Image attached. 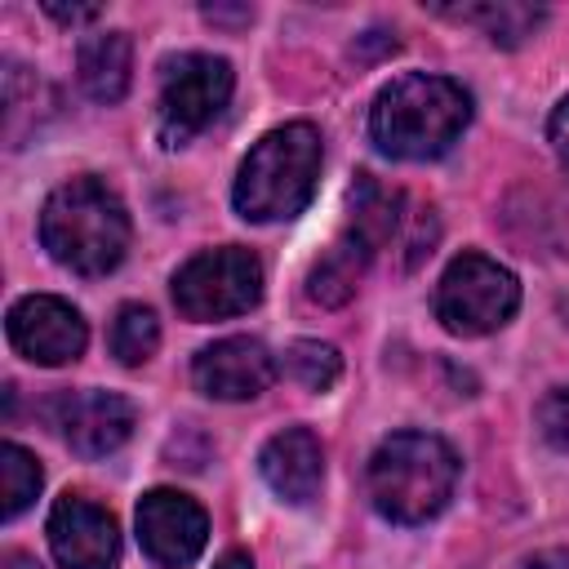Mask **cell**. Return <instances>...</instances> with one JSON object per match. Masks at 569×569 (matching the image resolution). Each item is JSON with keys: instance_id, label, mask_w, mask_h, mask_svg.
I'll list each match as a JSON object with an SVG mask.
<instances>
[{"instance_id": "13", "label": "cell", "mask_w": 569, "mask_h": 569, "mask_svg": "<svg viewBox=\"0 0 569 569\" xmlns=\"http://www.w3.org/2000/svg\"><path fill=\"white\" fill-rule=\"evenodd\" d=\"M258 476L267 480V489L289 502V507H307L320 485H325V449L316 440L311 427H284L276 431L262 449H258Z\"/></svg>"}, {"instance_id": "24", "label": "cell", "mask_w": 569, "mask_h": 569, "mask_svg": "<svg viewBox=\"0 0 569 569\" xmlns=\"http://www.w3.org/2000/svg\"><path fill=\"white\" fill-rule=\"evenodd\" d=\"M4 569H40V560L27 556V551H9V556H4Z\"/></svg>"}, {"instance_id": "9", "label": "cell", "mask_w": 569, "mask_h": 569, "mask_svg": "<svg viewBox=\"0 0 569 569\" xmlns=\"http://www.w3.org/2000/svg\"><path fill=\"white\" fill-rule=\"evenodd\" d=\"M138 547L160 569H187L209 542V516L204 507L182 489H147L133 511Z\"/></svg>"}, {"instance_id": "18", "label": "cell", "mask_w": 569, "mask_h": 569, "mask_svg": "<svg viewBox=\"0 0 569 569\" xmlns=\"http://www.w3.org/2000/svg\"><path fill=\"white\" fill-rule=\"evenodd\" d=\"M280 373L293 378L298 387L307 391H329L338 378H342V356L333 342H320V338H298L284 347L280 356Z\"/></svg>"}, {"instance_id": "20", "label": "cell", "mask_w": 569, "mask_h": 569, "mask_svg": "<svg viewBox=\"0 0 569 569\" xmlns=\"http://www.w3.org/2000/svg\"><path fill=\"white\" fill-rule=\"evenodd\" d=\"M547 142H551V151H556L560 173L569 178V93L556 102V111H551V120H547Z\"/></svg>"}, {"instance_id": "15", "label": "cell", "mask_w": 569, "mask_h": 569, "mask_svg": "<svg viewBox=\"0 0 569 569\" xmlns=\"http://www.w3.org/2000/svg\"><path fill=\"white\" fill-rule=\"evenodd\" d=\"M440 13L453 18V22L480 27L502 49L525 44L547 22V9H538V4H453V9H440Z\"/></svg>"}, {"instance_id": "12", "label": "cell", "mask_w": 569, "mask_h": 569, "mask_svg": "<svg viewBox=\"0 0 569 569\" xmlns=\"http://www.w3.org/2000/svg\"><path fill=\"white\" fill-rule=\"evenodd\" d=\"M280 373V360L258 338H218L196 351L191 382L209 400H258Z\"/></svg>"}, {"instance_id": "7", "label": "cell", "mask_w": 569, "mask_h": 569, "mask_svg": "<svg viewBox=\"0 0 569 569\" xmlns=\"http://www.w3.org/2000/svg\"><path fill=\"white\" fill-rule=\"evenodd\" d=\"M236 71L218 53H173L160 62V93H156V129L164 147H182L196 133H204L222 107L231 102Z\"/></svg>"}, {"instance_id": "16", "label": "cell", "mask_w": 569, "mask_h": 569, "mask_svg": "<svg viewBox=\"0 0 569 569\" xmlns=\"http://www.w3.org/2000/svg\"><path fill=\"white\" fill-rule=\"evenodd\" d=\"M107 347H111V356L124 369L147 365L156 356V347H160V320H156V311L142 307V302H124L116 311L111 329H107Z\"/></svg>"}, {"instance_id": "8", "label": "cell", "mask_w": 569, "mask_h": 569, "mask_svg": "<svg viewBox=\"0 0 569 569\" xmlns=\"http://www.w3.org/2000/svg\"><path fill=\"white\" fill-rule=\"evenodd\" d=\"M4 333H9V347L40 365V369H58V365H71L84 356V342H89V325L84 316L58 298V293H27L9 307L4 316Z\"/></svg>"}, {"instance_id": "5", "label": "cell", "mask_w": 569, "mask_h": 569, "mask_svg": "<svg viewBox=\"0 0 569 569\" xmlns=\"http://www.w3.org/2000/svg\"><path fill=\"white\" fill-rule=\"evenodd\" d=\"M431 311L453 338L498 333L520 311V280L498 258H489L480 249H462L440 271L436 293H431Z\"/></svg>"}, {"instance_id": "22", "label": "cell", "mask_w": 569, "mask_h": 569, "mask_svg": "<svg viewBox=\"0 0 569 569\" xmlns=\"http://www.w3.org/2000/svg\"><path fill=\"white\" fill-rule=\"evenodd\" d=\"M44 13H49V18H58V22H67V27H76V22H93L102 9H98V4H93V9H76V4H71V9H62V4H44Z\"/></svg>"}, {"instance_id": "3", "label": "cell", "mask_w": 569, "mask_h": 569, "mask_svg": "<svg viewBox=\"0 0 569 569\" xmlns=\"http://www.w3.org/2000/svg\"><path fill=\"white\" fill-rule=\"evenodd\" d=\"M458 476H462V462L445 436L391 431L373 445L365 462V493L382 520L427 525L449 507Z\"/></svg>"}, {"instance_id": "19", "label": "cell", "mask_w": 569, "mask_h": 569, "mask_svg": "<svg viewBox=\"0 0 569 569\" xmlns=\"http://www.w3.org/2000/svg\"><path fill=\"white\" fill-rule=\"evenodd\" d=\"M533 418H538V431H542V440H547L551 449L569 453V382L551 387V391L538 400Z\"/></svg>"}, {"instance_id": "4", "label": "cell", "mask_w": 569, "mask_h": 569, "mask_svg": "<svg viewBox=\"0 0 569 569\" xmlns=\"http://www.w3.org/2000/svg\"><path fill=\"white\" fill-rule=\"evenodd\" d=\"M320 164H325V142L316 124L307 120L276 124L249 147V156L236 169V182H231L236 213L244 222L298 218L320 187Z\"/></svg>"}, {"instance_id": "10", "label": "cell", "mask_w": 569, "mask_h": 569, "mask_svg": "<svg viewBox=\"0 0 569 569\" xmlns=\"http://www.w3.org/2000/svg\"><path fill=\"white\" fill-rule=\"evenodd\" d=\"M49 551L62 569H116L120 565V525L116 516L80 489L53 498L44 520Z\"/></svg>"}, {"instance_id": "14", "label": "cell", "mask_w": 569, "mask_h": 569, "mask_svg": "<svg viewBox=\"0 0 569 569\" xmlns=\"http://www.w3.org/2000/svg\"><path fill=\"white\" fill-rule=\"evenodd\" d=\"M76 80L93 102H102V107L120 102L133 80V40L124 31H102V36L80 40Z\"/></svg>"}, {"instance_id": "17", "label": "cell", "mask_w": 569, "mask_h": 569, "mask_svg": "<svg viewBox=\"0 0 569 569\" xmlns=\"http://www.w3.org/2000/svg\"><path fill=\"white\" fill-rule=\"evenodd\" d=\"M40 485H44V471H40L36 453L22 449L18 440H4L0 445V516L18 520L36 502Z\"/></svg>"}, {"instance_id": "6", "label": "cell", "mask_w": 569, "mask_h": 569, "mask_svg": "<svg viewBox=\"0 0 569 569\" xmlns=\"http://www.w3.org/2000/svg\"><path fill=\"white\" fill-rule=\"evenodd\" d=\"M262 262L253 249L244 244H218V249H200L191 253L173 280V307L182 320L191 325H209V320H231L244 316L262 302Z\"/></svg>"}, {"instance_id": "11", "label": "cell", "mask_w": 569, "mask_h": 569, "mask_svg": "<svg viewBox=\"0 0 569 569\" xmlns=\"http://www.w3.org/2000/svg\"><path fill=\"white\" fill-rule=\"evenodd\" d=\"M133 422H138V409L120 391L84 387V391H62L53 400V427H58L62 445L80 458L116 453L133 436Z\"/></svg>"}, {"instance_id": "1", "label": "cell", "mask_w": 569, "mask_h": 569, "mask_svg": "<svg viewBox=\"0 0 569 569\" xmlns=\"http://www.w3.org/2000/svg\"><path fill=\"white\" fill-rule=\"evenodd\" d=\"M471 124V93L436 71H405L387 80L369 107V142L387 160H440Z\"/></svg>"}, {"instance_id": "2", "label": "cell", "mask_w": 569, "mask_h": 569, "mask_svg": "<svg viewBox=\"0 0 569 569\" xmlns=\"http://www.w3.org/2000/svg\"><path fill=\"white\" fill-rule=\"evenodd\" d=\"M129 236H133V222L120 191L93 173H80L53 187L40 209V244L71 276L93 280L116 271L129 253Z\"/></svg>"}, {"instance_id": "23", "label": "cell", "mask_w": 569, "mask_h": 569, "mask_svg": "<svg viewBox=\"0 0 569 569\" xmlns=\"http://www.w3.org/2000/svg\"><path fill=\"white\" fill-rule=\"evenodd\" d=\"M213 569H253V556L249 551H240V547H231V551H222L218 556V565Z\"/></svg>"}, {"instance_id": "21", "label": "cell", "mask_w": 569, "mask_h": 569, "mask_svg": "<svg viewBox=\"0 0 569 569\" xmlns=\"http://www.w3.org/2000/svg\"><path fill=\"white\" fill-rule=\"evenodd\" d=\"M520 569H569V547H547V551H533Z\"/></svg>"}]
</instances>
